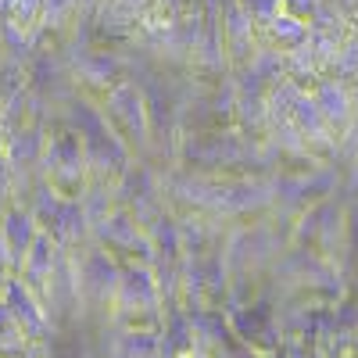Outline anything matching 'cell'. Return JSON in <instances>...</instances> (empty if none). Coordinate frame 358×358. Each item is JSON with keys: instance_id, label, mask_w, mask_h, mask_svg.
Listing matches in <instances>:
<instances>
[{"instance_id": "6da1fadb", "label": "cell", "mask_w": 358, "mask_h": 358, "mask_svg": "<svg viewBox=\"0 0 358 358\" xmlns=\"http://www.w3.org/2000/svg\"><path fill=\"white\" fill-rule=\"evenodd\" d=\"M101 118L133 147H143L151 136V118H147V101L140 94V86L122 79L115 83L108 94L101 97Z\"/></svg>"}, {"instance_id": "7a4b0ae2", "label": "cell", "mask_w": 358, "mask_h": 358, "mask_svg": "<svg viewBox=\"0 0 358 358\" xmlns=\"http://www.w3.org/2000/svg\"><path fill=\"white\" fill-rule=\"evenodd\" d=\"M222 43H226L229 69L236 72L248 69L255 62V54L262 50V29L241 0H226L222 4Z\"/></svg>"}, {"instance_id": "3957f363", "label": "cell", "mask_w": 358, "mask_h": 358, "mask_svg": "<svg viewBox=\"0 0 358 358\" xmlns=\"http://www.w3.org/2000/svg\"><path fill=\"white\" fill-rule=\"evenodd\" d=\"M308 94H312V101L319 104V111H322V118H326V126H330L334 136H341V133H348V129L355 126L358 108H355L351 83H344V79H337V76H322V79H315V83L308 86Z\"/></svg>"}, {"instance_id": "277c9868", "label": "cell", "mask_w": 358, "mask_h": 358, "mask_svg": "<svg viewBox=\"0 0 358 358\" xmlns=\"http://www.w3.org/2000/svg\"><path fill=\"white\" fill-rule=\"evenodd\" d=\"M76 79H83L90 90L108 94L115 83H122V62L111 50H97V47H83V54L76 57Z\"/></svg>"}, {"instance_id": "5b68a950", "label": "cell", "mask_w": 358, "mask_h": 358, "mask_svg": "<svg viewBox=\"0 0 358 358\" xmlns=\"http://www.w3.org/2000/svg\"><path fill=\"white\" fill-rule=\"evenodd\" d=\"M308 40H312V22H305V18H297V15H290V11H276V18L268 22L265 29H262V43H268V47H276L280 54H294V50H301V47H308Z\"/></svg>"}, {"instance_id": "8992f818", "label": "cell", "mask_w": 358, "mask_h": 358, "mask_svg": "<svg viewBox=\"0 0 358 358\" xmlns=\"http://www.w3.org/2000/svg\"><path fill=\"white\" fill-rule=\"evenodd\" d=\"M290 122H294L297 133H301L305 147H330V143L337 140V136L330 133V126H326V118H322V111H319V104L312 101L308 90L297 97V104H294V111H290Z\"/></svg>"}, {"instance_id": "52a82bcc", "label": "cell", "mask_w": 358, "mask_h": 358, "mask_svg": "<svg viewBox=\"0 0 358 358\" xmlns=\"http://www.w3.org/2000/svg\"><path fill=\"white\" fill-rule=\"evenodd\" d=\"M79 8H83V0H43V11H40V33L62 36L72 22H79Z\"/></svg>"}, {"instance_id": "ba28073f", "label": "cell", "mask_w": 358, "mask_h": 358, "mask_svg": "<svg viewBox=\"0 0 358 358\" xmlns=\"http://www.w3.org/2000/svg\"><path fill=\"white\" fill-rule=\"evenodd\" d=\"M40 11L43 0H0V18L29 29V33H40Z\"/></svg>"}, {"instance_id": "9c48e42d", "label": "cell", "mask_w": 358, "mask_h": 358, "mask_svg": "<svg viewBox=\"0 0 358 358\" xmlns=\"http://www.w3.org/2000/svg\"><path fill=\"white\" fill-rule=\"evenodd\" d=\"M322 4H326V0H280L283 11H290V15H297V18H305V22H312V18L319 15Z\"/></svg>"}, {"instance_id": "30bf717a", "label": "cell", "mask_w": 358, "mask_h": 358, "mask_svg": "<svg viewBox=\"0 0 358 358\" xmlns=\"http://www.w3.org/2000/svg\"><path fill=\"white\" fill-rule=\"evenodd\" d=\"M172 358H197L194 351H179V355H172Z\"/></svg>"}]
</instances>
